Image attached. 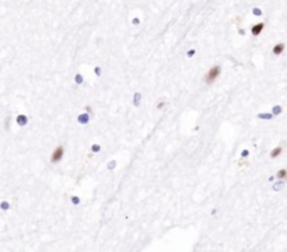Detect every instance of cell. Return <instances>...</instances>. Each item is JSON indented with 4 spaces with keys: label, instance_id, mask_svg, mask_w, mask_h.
Returning <instances> with one entry per match:
<instances>
[{
    "label": "cell",
    "instance_id": "1",
    "mask_svg": "<svg viewBox=\"0 0 287 252\" xmlns=\"http://www.w3.org/2000/svg\"><path fill=\"white\" fill-rule=\"evenodd\" d=\"M220 73H221L220 66L216 65V66H213V67H210L209 72L206 73V76H204V83L206 84H213L218 77H220Z\"/></svg>",
    "mask_w": 287,
    "mask_h": 252
},
{
    "label": "cell",
    "instance_id": "2",
    "mask_svg": "<svg viewBox=\"0 0 287 252\" xmlns=\"http://www.w3.org/2000/svg\"><path fill=\"white\" fill-rule=\"evenodd\" d=\"M63 154H65V149H63V146H58L53 151H52L51 163H59V161L63 158Z\"/></svg>",
    "mask_w": 287,
    "mask_h": 252
},
{
    "label": "cell",
    "instance_id": "3",
    "mask_svg": "<svg viewBox=\"0 0 287 252\" xmlns=\"http://www.w3.org/2000/svg\"><path fill=\"white\" fill-rule=\"evenodd\" d=\"M263 28H265V22H258V24H255L252 27V34L254 35H259L263 31Z\"/></svg>",
    "mask_w": 287,
    "mask_h": 252
},
{
    "label": "cell",
    "instance_id": "4",
    "mask_svg": "<svg viewBox=\"0 0 287 252\" xmlns=\"http://www.w3.org/2000/svg\"><path fill=\"white\" fill-rule=\"evenodd\" d=\"M284 48H286V46H284L283 42H280V44L275 45V46H273V53H275V55H282V53H283V51H284Z\"/></svg>",
    "mask_w": 287,
    "mask_h": 252
},
{
    "label": "cell",
    "instance_id": "5",
    "mask_svg": "<svg viewBox=\"0 0 287 252\" xmlns=\"http://www.w3.org/2000/svg\"><path fill=\"white\" fill-rule=\"evenodd\" d=\"M280 153H282V147H277V149L272 150V153H270V156H272L273 158L277 157V156H280Z\"/></svg>",
    "mask_w": 287,
    "mask_h": 252
},
{
    "label": "cell",
    "instance_id": "6",
    "mask_svg": "<svg viewBox=\"0 0 287 252\" xmlns=\"http://www.w3.org/2000/svg\"><path fill=\"white\" fill-rule=\"evenodd\" d=\"M276 176H277V178H280V179H284L287 176V171H286V170H280V171L277 172Z\"/></svg>",
    "mask_w": 287,
    "mask_h": 252
}]
</instances>
